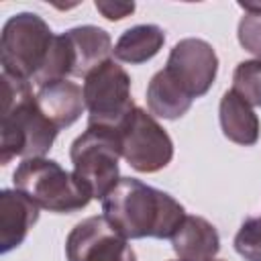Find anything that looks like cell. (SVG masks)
<instances>
[{"label": "cell", "instance_id": "21", "mask_svg": "<svg viewBox=\"0 0 261 261\" xmlns=\"http://www.w3.org/2000/svg\"><path fill=\"white\" fill-rule=\"evenodd\" d=\"M239 6H241L245 12H261V2H259V0H253V2H239Z\"/></svg>", "mask_w": 261, "mask_h": 261}, {"label": "cell", "instance_id": "19", "mask_svg": "<svg viewBox=\"0 0 261 261\" xmlns=\"http://www.w3.org/2000/svg\"><path fill=\"white\" fill-rule=\"evenodd\" d=\"M237 37L245 51L261 59V12H245L239 20Z\"/></svg>", "mask_w": 261, "mask_h": 261}, {"label": "cell", "instance_id": "3", "mask_svg": "<svg viewBox=\"0 0 261 261\" xmlns=\"http://www.w3.org/2000/svg\"><path fill=\"white\" fill-rule=\"evenodd\" d=\"M14 190L27 194L39 208L55 214H71L86 208L92 192L75 173L65 171L47 157L22 159L12 173Z\"/></svg>", "mask_w": 261, "mask_h": 261}, {"label": "cell", "instance_id": "1", "mask_svg": "<svg viewBox=\"0 0 261 261\" xmlns=\"http://www.w3.org/2000/svg\"><path fill=\"white\" fill-rule=\"evenodd\" d=\"M102 212L108 222L130 239H171L186 218L184 206L167 192L135 177H120L104 196Z\"/></svg>", "mask_w": 261, "mask_h": 261}, {"label": "cell", "instance_id": "15", "mask_svg": "<svg viewBox=\"0 0 261 261\" xmlns=\"http://www.w3.org/2000/svg\"><path fill=\"white\" fill-rule=\"evenodd\" d=\"M145 98H147L149 112L165 120H175L184 116L192 108V102H194V98L186 94V90L169 75L165 67L159 69L149 80Z\"/></svg>", "mask_w": 261, "mask_h": 261}, {"label": "cell", "instance_id": "13", "mask_svg": "<svg viewBox=\"0 0 261 261\" xmlns=\"http://www.w3.org/2000/svg\"><path fill=\"white\" fill-rule=\"evenodd\" d=\"M171 247L181 261H212L220 251V237L214 224L206 218L186 214L171 237Z\"/></svg>", "mask_w": 261, "mask_h": 261}, {"label": "cell", "instance_id": "9", "mask_svg": "<svg viewBox=\"0 0 261 261\" xmlns=\"http://www.w3.org/2000/svg\"><path fill=\"white\" fill-rule=\"evenodd\" d=\"M165 69L196 100L212 88L218 73V55L208 41L188 37L171 47Z\"/></svg>", "mask_w": 261, "mask_h": 261}, {"label": "cell", "instance_id": "8", "mask_svg": "<svg viewBox=\"0 0 261 261\" xmlns=\"http://www.w3.org/2000/svg\"><path fill=\"white\" fill-rule=\"evenodd\" d=\"M67 261H137L128 239L108 218L90 216L77 222L65 239Z\"/></svg>", "mask_w": 261, "mask_h": 261}, {"label": "cell", "instance_id": "2", "mask_svg": "<svg viewBox=\"0 0 261 261\" xmlns=\"http://www.w3.org/2000/svg\"><path fill=\"white\" fill-rule=\"evenodd\" d=\"M2 92L0 163L6 165L14 157H45L59 128L37 106L31 82L2 71Z\"/></svg>", "mask_w": 261, "mask_h": 261}, {"label": "cell", "instance_id": "14", "mask_svg": "<svg viewBox=\"0 0 261 261\" xmlns=\"http://www.w3.org/2000/svg\"><path fill=\"white\" fill-rule=\"evenodd\" d=\"M218 120L222 135L243 147H251L259 141V116L253 106L247 104L239 94L226 90L220 98Z\"/></svg>", "mask_w": 261, "mask_h": 261}, {"label": "cell", "instance_id": "10", "mask_svg": "<svg viewBox=\"0 0 261 261\" xmlns=\"http://www.w3.org/2000/svg\"><path fill=\"white\" fill-rule=\"evenodd\" d=\"M39 220V206L18 190L0 192V253L20 247Z\"/></svg>", "mask_w": 261, "mask_h": 261}, {"label": "cell", "instance_id": "5", "mask_svg": "<svg viewBox=\"0 0 261 261\" xmlns=\"http://www.w3.org/2000/svg\"><path fill=\"white\" fill-rule=\"evenodd\" d=\"M88 126L120 133L137 108L130 96V75L114 59L104 61L84 77Z\"/></svg>", "mask_w": 261, "mask_h": 261}, {"label": "cell", "instance_id": "22", "mask_svg": "<svg viewBox=\"0 0 261 261\" xmlns=\"http://www.w3.org/2000/svg\"><path fill=\"white\" fill-rule=\"evenodd\" d=\"M212 261H222V259H212Z\"/></svg>", "mask_w": 261, "mask_h": 261}, {"label": "cell", "instance_id": "4", "mask_svg": "<svg viewBox=\"0 0 261 261\" xmlns=\"http://www.w3.org/2000/svg\"><path fill=\"white\" fill-rule=\"evenodd\" d=\"M53 31L35 12H18L10 16L0 35L2 71L27 82H35L45 65L53 43Z\"/></svg>", "mask_w": 261, "mask_h": 261}, {"label": "cell", "instance_id": "12", "mask_svg": "<svg viewBox=\"0 0 261 261\" xmlns=\"http://www.w3.org/2000/svg\"><path fill=\"white\" fill-rule=\"evenodd\" d=\"M35 100L41 112L59 130L65 126H71L86 110L82 88L69 80H55L45 86H39Z\"/></svg>", "mask_w": 261, "mask_h": 261}, {"label": "cell", "instance_id": "17", "mask_svg": "<svg viewBox=\"0 0 261 261\" xmlns=\"http://www.w3.org/2000/svg\"><path fill=\"white\" fill-rule=\"evenodd\" d=\"M247 104L261 106V59H247L234 67L232 88Z\"/></svg>", "mask_w": 261, "mask_h": 261}, {"label": "cell", "instance_id": "23", "mask_svg": "<svg viewBox=\"0 0 261 261\" xmlns=\"http://www.w3.org/2000/svg\"><path fill=\"white\" fill-rule=\"evenodd\" d=\"M177 261H181V259H177Z\"/></svg>", "mask_w": 261, "mask_h": 261}, {"label": "cell", "instance_id": "7", "mask_svg": "<svg viewBox=\"0 0 261 261\" xmlns=\"http://www.w3.org/2000/svg\"><path fill=\"white\" fill-rule=\"evenodd\" d=\"M124 161L139 173H155L173 159V141L157 118L145 108H135L118 133Z\"/></svg>", "mask_w": 261, "mask_h": 261}, {"label": "cell", "instance_id": "16", "mask_svg": "<svg viewBox=\"0 0 261 261\" xmlns=\"http://www.w3.org/2000/svg\"><path fill=\"white\" fill-rule=\"evenodd\" d=\"M163 43H165V33L161 27L135 24L118 37L112 55H114V59H118L122 63L139 65V63L153 59L161 51Z\"/></svg>", "mask_w": 261, "mask_h": 261}, {"label": "cell", "instance_id": "18", "mask_svg": "<svg viewBox=\"0 0 261 261\" xmlns=\"http://www.w3.org/2000/svg\"><path fill=\"white\" fill-rule=\"evenodd\" d=\"M234 251L245 261H261V216L247 218L234 234Z\"/></svg>", "mask_w": 261, "mask_h": 261}, {"label": "cell", "instance_id": "6", "mask_svg": "<svg viewBox=\"0 0 261 261\" xmlns=\"http://www.w3.org/2000/svg\"><path fill=\"white\" fill-rule=\"evenodd\" d=\"M120 157L118 133L106 128L88 126L69 147L73 173L86 184L96 200H104V196L118 184Z\"/></svg>", "mask_w": 261, "mask_h": 261}, {"label": "cell", "instance_id": "20", "mask_svg": "<svg viewBox=\"0 0 261 261\" xmlns=\"http://www.w3.org/2000/svg\"><path fill=\"white\" fill-rule=\"evenodd\" d=\"M96 10L106 20H122L135 12V2H112V0H96Z\"/></svg>", "mask_w": 261, "mask_h": 261}, {"label": "cell", "instance_id": "11", "mask_svg": "<svg viewBox=\"0 0 261 261\" xmlns=\"http://www.w3.org/2000/svg\"><path fill=\"white\" fill-rule=\"evenodd\" d=\"M63 35L67 39L71 53V65H73L71 75L75 77H86L88 73H92L98 65L108 61L114 51L110 35L94 24L67 29Z\"/></svg>", "mask_w": 261, "mask_h": 261}]
</instances>
